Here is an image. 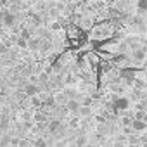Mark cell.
<instances>
[{"mask_svg": "<svg viewBox=\"0 0 147 147\" xmlns=\"http://www.w3.org/2000/svg\"><path fill=\"white\" fill-rule=\"evenodd\" d=\"M54 100H55V106H66L69 102V95L62 90V92H55L54 94Z\"/></svg>", "mask_w": 147, "mask_h": 147, "instance_id": "6", "label": "cell"}, {"mask_svg": "<svg viewBox=\"0 0 147 147\" xmlns=\"http://www.w3.org/2000/svg\"><path fill=\"white\" fill-rule=\"evenodd\" d=\"M21 36L26 38V40H30V38H31V31H30L28 28H23V30H21Z\"/></svg>", "mask_w": 147, "mask_h": 147, "instance_id": "18", "label": "cell"}, {"mask_svg": "<svg viewBox=\"0 0 147 147\" xmlns=\"http://www.w3.org/2000/svg\"><path fill=\"white\" fill-rule=\"evenodd\" d=\"M16 43H18V47H21V49H28V40H26V38H23L21 35L18 36Z\"/></svg>", "mask_w": 147, "mask_h": 147, "instance_id": "17", "label": "cell"}, {"mask_svg": "<svg viewBox=\"0 0 147 147\" xmlns=\"http://www.w3.org/2000/svg\"><path fill=\"white\" fill-rule=\"evenodd\" d=\"M137 9H138V14H145L147 12V0H138Z\"/></svg>", "mask_w": 147, "mask_h": 147, "instance_id": "15", "label": "cell"}, {"mask_svg": "<svg viewBox=\"0 0 147 147\" xmlns=\"http://www.w3.org/2000/svg\"><path fill=\"white\" fill-rule=\"evenodd\" d=\"M131 121H133V118H121V125L123 126H131Z\"/></svg>", "mask_w": 147, "mask_h": 147, "instance_id": "19", "label": "cell"}, {"mask_svg": "<svg viewBox=\"0 0 147 147\" xmlns=\"http://www.w3.org/2000/svg\"><path fill=\"white\" fill-rule=\"evenodd\" d=\"M113 107L118 113H125L130 107V99H126V97H116L114 102H113Z\"/></svg>", "mask_w": 147, "mask_h": 147, "instance_id": "2", "label": "cell"}, {"mask_svg": "<svg viewBox=\"0 0 147 147\" xmlns=\"http://www.w3.org/2000/svg\"><path fill=\"white\" fill-rule=\"evenodd\" d=\"M76 144H78V145H83V144H87V138H85V137H80V138L76 140Z\"/></svg>", "mask_w": 147, "mask_h": 147, "instance_id": "24", "label": "cell"}, {"mask_svg": "<svg viewBox=\"0 0 147 147\" xmlns=\"http://www.w3.org/2000/svg\"><path fill=\"white\" fill-rule=\"evenodd\" d=\"M33 116H35V113H33V111H30L28 107H23V109H21V113H19V119H21V121H35V119H33Z\"/></svg>", "mask_w": 147, "mask_h": 147, "instance_id": "8", "label": "cell"}, {"mask_svg": "<svg viewBox=\"0 0 147 147\" xmlns=\"http://www.w3.org/2000/svg\"><path fill=\"white\" fill-rule=\"evenodd\" d=\"M33 144H35V145H38V147H43V145H47V142H45L43 138H36Z\"/></svg>", "mask_w": 147, "mask_h": 147, "instance_id": "22", "label": "cell"}, {"mask_svg": "<svg viewBox=\"0 0 147 147\" xmlns=\"http://www.w3.org/2000/svg\"><path fill=\"white\" fill-rule=\"evenodd\" d=\"M19 145H21V147H23V145H30V140H28V138H21V144H19Z\"/></svg>", "mask_w": 147, "mask_h": 147, "instance_id": "25", "label": "cell"}, {"mask_svg": "<svg viewBox=\"0 0 147 147\" xmlns=\"http://www.w3.org/2000/svg\"><path fill=\"white\" fill-rule=\"evenodd\" d=\"M119 78H121V82L125 83V85H133L135 83V80H137V75H135V69H131V67H121L119 69Z\"/></svg>", "mask_w": 147, "mask_h": 147, "instance_id": "1", "label": "cell"}, {"mask_svg": "<svg viewBox=\"0 0 147 147\" xmlns=\"http://www.w3.org/2000/svg\"><path fill=\"white\" fill-rule=\"evenodd\" d=\"M7 50H9V47H7L5 43H2V42H0V55H4V54H7Z\"/></svg>", "mask_w": 147, "mask_h": 147, "instance_id": "21", "label": "cell"}, {"mask_svg": "<svg viewBox=\"0 0 147 147\" xmlns=\"http://www.w3.org/2000/svg\"><path fill=\"white\" fill-rule=\"evenodd\" d=\"M11 138L12 137L9 133H2V137H0V145H2V147L4 145H11Z\"/></svg>", "mask_w": 147, "mask_h": 147, "instance_id": "16", "label": "cell"}, {"mask_svg": "<svg viewBox=\"0 0 147 147\" xmlns=\"http://www.w3.org/2000/svg\"><path fill=\"white\" fill-rule=\"evenodd\" d=\"M61 128H62L61 119H52V121L49 123V131H50V133H57Z\"/></svg>", "mask_w": 147, "mask_h": 147, "instance_id": "12", "label": "cell"}, {"mask_svg": "<svg viewBox=\"0 0 147 147\" xmlns=\"http://www.w3.org/2000/svg\"><path fill=\"white\" fill-rule=\"evenodd\" d=\"M61 26H62V24H59V23H52V26H50V28H52V30H59Z\"/></svg>", "mask_w": 147, "mask_h": 147, "instance_id": "26", "label": "cell"}, {"mask_svg": "<svg viewBox=\"0 0 147 147\" xmlns=\"http://www.w3.org/2000/svg\"><path fill=\"white\" fill-rule=\"evenodd\" d=\"M19 144H21V138H18V137L11 138V145H19Z\"/></svg>", "mask_w": 147, "mask_h": 147, "instance_id": "23", "label": "cell"}, {"mask_svg": "<svg viewBox=\"0 0 147 147\" xmlns=\"http://www.w3.org/2000/svg\"><path fill=\"white\" fill-rule=\"evenodd\" d=\"M147 57V49H140V47H137L135 50H133V59H137V61H144Z\"/></svg>", "mask_w": 147, "mask_h": 147, "instance_id": "10", "label": "cell"}, {"mask_svg": "<svg viewBox=\"0 0 147 147\" xmlns=\"http://www.w3.org/2000/svg\"><path fill=\"white\" fill-rule=\"evenodd\" d=\"M64 92L69 95V99H76V90H73V88H66Z\"/></svg>", "mask_w": 147, "mask_h": 147, "instance_id": "20", "label": "cell"}, {"mask_svg": "<svg viewBox=\"0 0 147 147\" xmlns=\"http://www.w3.org/2000/svg\"><path fill=\"white\" fill-rule=\"evenodd\" d=\"M144 119H145V121H147V114H145V116H144Z\"/></svg>", "mask_w": 147, "mask_h": 147, "instance_id": "27", "label": "cell"}, {"mask_svg": "<svg viewBox=\"0 0 147 147\" xmlns=\"http://www.w3.org/2000/svg\"><path fill=\"white\" fill-rule=\"evenodd\" d=\"M128 144H130V145H140V144H142L140 133H137V131L130 133V135H128Z\"/></svg>", "mask_w": 147, "mask_h": 147, "instance_id": "11", "label": "cell"}, {"mask_svg": "<svg viewBox=\"0 0 147 147\" xmlns=\"http://www.w3.org/2000/svg\"><path fill=\"white\" fill-rule=\"evenodd\" d=\"M66 35H67V38L75 40V38H78V36L82 35V30H80L76 24H67V26H66Z\"/></svg>", "mask_w": 147, "mask_h": 147, "instance_id": "5", "label": "cell"}, {"mask_svg": "<svg viewBox=\"0 0 147 147\" xmlns=\"http://www.w3.org/2000/svg\"><path fill=\"white\" fill-rule=\"evenodd\" d=\"M76 114H78V116H82V118H87V116H90V114H92V109H90V106H85V104H82Z\"/></svg>", "mask_w": 147, "mask_h": 147, "instance_id": "14", "label": "cell"}, {"mask_svg": "<svg viewBox=\"0 0 147 147\" xmlns=\"http://www.w3.org/2000/svg\"><path fill=\"white\" fill-rule=\"evenodd\" d=\"M33 119H35V123H45L49 118H47V114L42 111V107L38 109V111H35V116H33Z\"/></svg>", "mask_w": 147, "mask_h": 147, "instance_id": "13", "label": "cell"}, {"mask_svg": "<svg viewBox=\"0 0 147 147\" xmlns=\"http://www.w3.org/2000/svg\"><path fill=\"white\" fill-rule=\"evenodd\" d=\"M145 24H147V18H145Z\"/></svg>", "mask_w": 147, "mask_h": 147, "instance_id": "28", "label": "cell"}, {"mask_svg": "<svg viewBox=\"0 0 147 147\" xmlns=\"http://www.w3.org/2000/svg\"><path fill=\"white\" fill-rule=\"evenodd\" d=\"M40 45H42V36L36 38V36H31L28 40V49L30 50H40Z\"/></svg>", "mask_w": 147, "mask_h": 147, "instance_id": "9", "label": "cell"}, {"mask_svg": "<svg viewBox=\"0 0 147 147\" xmlns=\"http://www.w3.org/2000/svg\"><path fill=\"white\" fill-rule=\"evenodd\" d=\"M131 128H133V131L140 133V131L147 130V121L142 119V118H133V121H131Z\"/></svg>", "mask_w": 147, "mask_h": 147, "instance_id": "4", "label": "cell"}, {"mask_svg": "<svg viewBox=\"0 0 147 147\" xmlns=\"http://www.w3.org/2000/svg\"><path fill=\"white\" fill-rule=\"evenodd\" d=\"M2 24H4V26H9V28H14V24H16V14H14V11L4 12V16H2Z\"/></svg>", "mask_w": 147, "mask_h": 147, "instance_id": "3", "label": "cell"}, {"mask_svg": "<svg viewBox=\"0 0 147 147\" xmlns=\"http://www.w3.org/2000/svg\"><path fill=\"white\" fill-rule=\"evenodd\" d=\"M24 94H26L28 97L36 95V94H40V87H38L36 83H26V85H24Z\"/></svg>", "mask_w": 147, "mask_h": 147, "instance_id": "7", "label": "cell"}]
</instances>
